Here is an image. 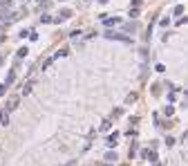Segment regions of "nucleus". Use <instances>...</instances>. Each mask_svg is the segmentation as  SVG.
<instances>
[{
  "mask_svg": "<svg viewBox=\"0 0 188 166\" xmlns=\"http://www.w3.org/2000/svg\"><path fill=\"white\" fill-rule=\"evenodd\" d=\"M65 54H67V50H65V47H63V50H58V52H56V54H54L52 58H54V61H56V58H63Z\"/></svg>",
  "mask_w": 188,
  "mask_h": 166,
  "instance_id": "6e6552de",
  "label": "nucleus"
},
{
  "mask_svg": "<svg viewBox=\"0 0 188 166\" xmlns=\"http://www.w3.org/2000/svg\"><path fill=\"white\" fill-rule=\"evenodd\" d=\"M105 159H108V162H117V153H108Z\"/></svg>",
  "mask_w": 188,
  "mask_h": 166,
  "instance_id": "1a4fd4ad",
  "label": "nucleus"
},
{
  "mask_svg": "<svg viewBox=\"0 0 188 166\" xmlns=\"http://www.w3.org/2000/svg\"><path fill=\"white\" fill-rule=\"evenodd\" d=\"M121 20L119 18H105V27H114V25H119Z\"/></svg>",
  "mask_w": 188,
  "mask_h": 166,
  "instance_id": "0eeeda50",
  "label": "nucleus"
},
{
  "mask_svg": "<svg viewBox=\"0 0 188 166\" xmlns=\"http://www.w3.org/2000/svg\"><path fill=\"white\" fill-rule=\"evenodd\" d=\"M99 166H108V164H99Z\"/></svg>",
  "mask_w": 188,
  "mask_h": 166,
  "instance_id": "dca6fc26",
  "label": "nucleus"
},
{
  "mask_svg": "<svg viewBox=\"0 0 188 166\" xmlns=\"http://www.w3.org/2000/svg\"><path fill=\"white\" fill-rule=\"evenodd\" d=\"M41 2H47V0H41Z\"/></svg>",
  "mask_w": 188,
  "mask_h": 166,
  "instance_id": "f3484780",
  "label": "nucleus"
},
{
  "mask_svg": "<svg viewBox=\"0 0 188 166\" xmlns=\"http://www.w3.org/2000/svg\"><path fill=\"white\" fill-rule=\"evenodd\" d=\"M5 90H7V83H5V85H0V96L5 94Z\"/></svg>",
  "mask_w": 188,
  "mask_h": 166,
  "instance_id": "2eb2a0df",
  "label": "nucleus"
},
{
  "mask_svg": "<svg viewBox=\"0 0 188 166\" xmlns=\"http://www.w3.org/2000/svg\"><path fill=\"white\" fill-rule=\"evenodd\" d=\"M173 112H175V110H173V105H168V108L164 110V114H166V117H173Z\"/></svg>",
  "mask_w": 188,
  "mask_h": 166,
  "instance_id": "f8f14e48",
  "label": "nucleus"
},
{
  "mask_svg": "<svg viewBox=\"0 0 188 166\" xmlns=\"http://www.w3.org/2000/svg\"><path fill=\"white\" fill-rule=\"evenodd\" d=\"M70 16H72L70 9H61V11H58V20H65V18H70Z\"/></svg>",
  "mask_w": 188,
  "mask_h": 166,
  "instance_id": "20e7f679",
  "label": "nucleus"
},
{
  "mask_svg": "<svg viewBox=\"0 0 188 166\" xmlns=\"http://www.w3.org/2000/svg\"><path fill=\"white\" fill-rule=\"evenodd\" d=\"M108 144H110V146H114V144H117V132H114V135H110V139H108Z\"/></svg>",
  "mask_w": 188,
  "mask_h": 166,
  "instance_id": "9b49d317",
  "label": "nucleus"
},
{
  "mask_svg": "<svg viewBox=\"0 0 188 166\" xmlns=\"http://www.w3.org/2000/svg\"><path fill=\"white\" fill-rule=\"evenodd\" d=\"M159 25H161V27H168V25H170V18H164V20L159 23Z\"/></svg>",
  "mask_w": 188,
  "mask_h": 166,
  "instance_id": "4468645a",
  "label": "nucleus"
},
{
  "mask_svg": "<svg viewBox=\"0 0 188 166\" xmlns=\"http://www.w3.org/2000/svg\"><path fill=\"white\" fill-rule=\"evenodd\" d=\"M105 38H110V41H121V43H132L126 34H119V32H110V29H105Z\"/></svg>",
  "mask_w": 188,
  "mask_h": 166,
  "instance_id": "f257e3e1",
  "label": "nucleus"
},
{
  "mask_svg": "<svg viewBox=\"0 0 188 166\" xmlns=\"http://www.w3.org/2000/svg\"><path fill=\"white\" fill-rule=\"evenodd\" d=\"M141 155H143V157H148L150 162H155V159H157V153H155V150H143Z\"/></svg>",
  "mask_w": 188,
  "mask_h": 166,
  "instance_id": "7ed1b4c3",
  "label": "nucleus"
},
{
  "mask_svg": "<svg viewBox=\"0 0 188 166\" xmlns=\"http://www.w3.org/2000/svg\"><path fill=\"white\" fill-rule=\"evenodd\" d=\"M18 56H20V58L27 56V47H20V50H18Z\"/></svg>",
  "mask_w": 188,
  "mask_h": 166,
  "instance_id": "ddd939ff",
  "label": "nucleus"
},
{
  "mask_svg": "<svg viewBox=\"0 0 188 166\" xmlns=\"http://www.w3.org/2000/svg\"><path fill=\"white\" fill-rule=\"evenodd\" d=\"M16 105H18V96H14V99L9 101V103H7V108H5V110H7V112H11V110L16 108Z\"/></svg>",
  "mask_w": 188,
  "mask_h": 166,
  "instance_id": "39448f33",
  "label": "nucleus"
},
{
  "mask_svg": "<svg viewBox=\"0 0 188 166\" xmlns=\"http://www.w3.org/2000/svg\"><path fill=\"white\" fill-rule=\"evenodd\" d=\"M34 87H36V81H34V79H32V81H27V83H25V87H23V94H25V96H27V94H32Z\"/></svg>",
  "mask_w": 188,
  "mask_h": 166,
  "instance_id": "f03ea898",
  "label": "nucleus"
},
{
  "mask_svg": "<svg viewBox=\"0 0 188 166\" xmlns=\"http://www.w3.org/2000/svg\"><path fill=\"white\" fill-rule=\"evenodd\" d=\"M179 14H184V5H177L175 7V16H179Z\"/></svg>",
  "mask_w": 188,
  "mask_h": 166,
  "instance_id": "9d476101",
  "label": "nucleus"
},
{
  "mask_svg": "<svg viewBox=\"0 0 188 166\" xmlns=\"http://www.w3.org/2000/svg\"><path fill=\"white\" fill-rule=\"evenodd\" d=\"M0 123H2V126H7V123H9V112H7V110L0 112Z\"/></svg>",
  "mask_w": 188,
  "mask_h": 166,
  "instance_id": "423d86ee",
  "label": "nucleus"
}]
</instances>
